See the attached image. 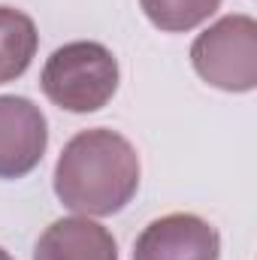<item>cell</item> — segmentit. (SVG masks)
I'll return each mask as SVG.
<instances>
[{
  "mask_svg": "<svg viewBox=\"0 0 257 260\" xmlns=\"http://www.w3.org/2000/svg\"><path fill=\"white\" fill-rule=\"evenodd\" d=\"M139 154L115 130L76 133L55 164V194L79 215H115L136 197Z\"/></svg>",
  "mask_w": 257,
  "mask_h": 260,
  "instance_id": "obj_1",
  "label": "cell"
},
{
  "mask_svg": "<svg viewBox=\"0 0 257 260\" xmlns=\"http://www.w3.org/2000/svg\"><path fill=\"white\" fill-rule=\"evenodd\" d=\"M118 76V61L103 43L76 40L52 52L40 73V88L58 109L85 115L115 97Z\"/></svg>",
  "mask_w": 257,
  "mask_h": 260,
  "instance_id": "obj_2",
  "label": "cell"
},
{
  "mask_svg": "<svg viewBox=\"0 0 257 260\" xmlns=\"http://www.w3.org/2000/svg\"><path fill=\"white\" fill-rule=\"evenodd\" d=\"M191 64L212 88L245 94L257 88V21L251 15H224L191 46Z\"/></svg>",
  "mask_w": 257,
  "mask_h": 260,
  "instance_id": "obj_3",
  "label": "cell"
},
{
  "mask_svg": "<svg viewBox=\"0 0 257 260\" xmlns=\"http://www.w3.org/2000/svg\"><path fill=\"white\" fill-rule=\"evenodd\" d=\"M49 145L43 109L15 94L0 97V179H24L34 173Z\"/></svg>",
  "mask_w": 257,
  "mask_h": 260,
  "instance_id": "obj_4",
  "label": "cell"
},
{
  "mask_svg": "<svg viewBox=\"0 0 257 260\" xmlns=\"http://www.w3.org/2000/svg\"><path fill=\"white\" fill-rule=\"evenodd\" d=\"M218 230L191 212H173L151 221L133 245V260H218Z\"/></svg>",
  "mask_w": 257,
  "mask_h": 260,
  "instance_id": "obj_5",
  "label": "cell"
},
{
  "mask_svg": "<svg viewBox=\"0 0 257 260\" xmlns=\"http://www.w3.org/2000/svg\"><path fill=\"white\" fill-rule=\"evenodd\" d=\"M34 260H118L112 233L88 215L61 218L40 236Z\"/></svg>",
  "mask_w": 257,
  "mask_h": 260,
  "instance_id": "obj_6",
  "label": "cell"
},
{
  "mask_svg": "<svg viewBox=\"0 0 257 260\" xmlns=\"http://www.w3.org/2000/svg\"><path fill=\"white\" fill-rule=\"evenodd\" d=\"M40 34L30 15L12 6H0V85L15 82L27 73L37 55Z\"/></svg>",
  "mask_w": 257,
  "mask_h": 260,
  "instance_id": "obj_7",
  "label": "cell"
},
{
  "mask_svg": "<svg viewBox=\"0 0 257 260\" xmlns=\"http://www.w3.org/2000/svg\"><path fill=\"white\" fill-rule=\"evenodd\" d=\"M145 18L164 34H185L209 21L221 0H139Z\"/></svg>",
  "mask_w": 257,
  "mask_h": 260,
  "instance_id": "obj_8",
  "label": "cell"
},
{
  "mask_svg": "<svg viewBox=\"0 0 257 260\" xmlns=\"http://www.w3.org/2000/svg\"><path fill=\"white\" fill-rule=\"evenodd\" d=\"M0 260H12V257H9V251H3V248H0Z\"/></svg>",
  "mask_w": 257,
  "mask_h": 260,
  "instance_id": "obj_9",
  "label": "cell"
}]
</instances>
